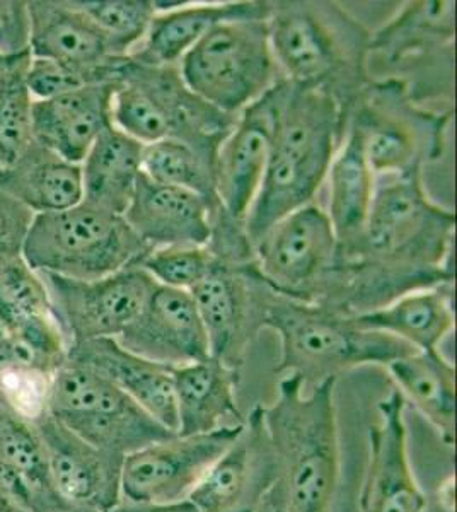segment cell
<instances>
[{"label":"cell","instance_id":"obj_1","mask_svg":"<svg viewBox=\"0 0 457 512\" xmlns=\"http://www.w3.org/2000/svg\"><path fill=\"white\" fill-rule=\"evenodd\" d=\"M456 214L429 197L422 173L376 176L359 255L340 262L335 306L359 316L411 291L454 284Z\"/></svg>","mask_w":457,"mask_h":512},{"label":"cell","instance_id":"obj_2","mask_svg":"<svg viewBox=\"0 0 457 512\" xmlns=\"http://www.w3.org/2000/svg\"><path fill=\"white\" fill-rule=\"evenodd\" d=\"M336 379L311 386L284 374L272 405H256L278 480L268 501L284 512H331L340 478Z\"/></svg>","mask_w":457,"mask_h":512},{"label":"cell","instance_id":"obj_3","mask_svg":"<svg viewBox=\"0 0 457 512\" xmlns=\"http://www.w3.org/2000/svg\"><path fill=\"white\" fill-rule=\"evenodd\" d=\"M267 26L280 76L328 94L350 115L371 82V31L345 7L323 0L270 2Z\"/></svg>","mask_w":457,"mask_h":512},{"label":"cell","instance_id":"obj_4","mask_svg":"<svg viewBox=\"0 0 457 512\" xmlns=\"http://www.w3.org/2000/svg\"><path fill=\"white\" fill-rule=\"evenodd\" d=\"M347 125L348 113L335 99L290 84L260 192L244 221L251 245L290 212L314 204Z\"/></svg>","mask_w":457,"mask_h":512},{"label":"cell","instance_id":"obj_5","mask_svg":"<svg viewBox=\"0 0 457 512\" xmlns=\"http://www.w3.org/2000/svg\"><path fill=\"white\" fill-rule=\"evenodd\" d=\"M111 122L123 134L149 146L166 139L219 151L238 117L198 98L178 65H151L128 55L116 72Z\"/></svg>","mask_w":457,"mask_h":512},{"label":"cell","instance_id":"obj_6","mask_svg":"<svg viewBox=\"0 0 457 512\" xmlns=\"http://www.w3.org/2000/svg\"><path fill=\"white\" fill-rule=\"evenodd\" d=\"M267 328L280 337L278 374H299L307 386L336 379L355 367L384 366L415 352L388 333L362 330L350 316L280 296L268 311Z\"/></svg>","mask_w":457,"mask_h":512},{"label":"cell","instance_id":"obj_7","mask_svg":"<svg viewBox=\"0 0 457 512\" xmlns=\"http://www.w3.org/2000/svg\"><path fill=\"white\" fill-rule=\"evenodd\" d=\"M149 251L123 216L82 200L70 209L36 214L23 258L38 274L96 280L137 265Z\"/></svg>","mask_w":457,"mask_h":512},{"label":"cell","instance_id":"obj_8","mask_svg":"<svg viewBox=\"0 0 457 512\" xmlns=\"http://www.w3.org/2000/svg\"><path fill=\"white\" fill-rule=\"evenodd\" d=\"M452 111H432L396 77L371 79L348 115L376 176L423 173L446 151Z\"/></svg>","mask_w":457,"mask_h":512},{"label":"cell","instance_id":"obj_9","mask_svg":"<svg viewBox=\"0 0 457 512\" xmlns=\"http://www.w3.org/2000/svg\"><path fill=\"white\" fill-rule=\"evenodd\" d=\"M186 86L217 110L239 117L280 79L267 19H234L210 31L181 60Z\"/></svg>","mask_w":457,"mask_h":512},{"label":"cell","instance_id":"obj_10","mask_svg":"<svg viewBox=\"0 0 457 512\" xmlns=\"http://www.w3.org/2000/svg\"><path fill=\"white\" fill-rule=\"evenodd\" d=\"M48 414L94 448L123 458L176 434L110 379L69 359L53 374Z\"/></svg>","mask_w":457,"mask_h":512},{"label":"cell","instance_id":"obj_11","mask_svg":"<svg viewBox=\"0 0 457 512\" xmlns=\"http://www.w3.org/2000/svg\"><path fill=\"white\" fill-rule=\"evenodd\" d=\"M454 9L452 0L406 2L371 33V55L396 70L389 77L405 82L420 105L434 94H452Z\"/></svg>","mask_w":457,"mask_h":512},{"label":"cell","instance_id":"obj_12","mask_svg":"<svg viewBox=\"0 0 457 512\" xmlns=\"http://www.w3.org/2000/svg\"><path fill=\"white\" fill-rule=\"evenodd\" d=\"M263 280L280 296L318 304L338 263V243L323 207L309 204L273 224L253 246Z\"/></svg>","mask_w":457,"mask_h":512},{"label":"cell","instance_id":"obj_13","mask_svg":"<svg viewBox=\"0 0 457 512\" xmlns=\"http://www.w3.org/2000/svg\"><path fill=\"white\" fill-rule=\"evenodd\" d=\"M209 338L210 357L241 371L249 347L267 328L277 292L253 262H215L209 275L190 291Z\"/></svg>","mask_w":457,"mask_h":512},{"label":"cell","instance_id":"obj_14","mask_svg":"<svg viewBox=\"0 0 457 512\" xmlns=\"http://www.w3.org/2000/svg\"><path fill=\"white\" fill-rule=\"evenodd\" d=\"M40 275L47 286L53 316L69 347L98 338L120 337L157 286L139 263L96 280Z\"/></svg>","mask_w":457,"mask_h":512},{"label":"cell","instance_id":"obj_15","mask_svg":"<svg viewBox=\"0 0 457 512\" xmlns=\"http://www.w3.org/2000/svg\"><path fill=\"white\" fill-rule=\"evenodd\" d=\"M226 425L209 434H173L123 458L122 502L174 504L188 501L193 489L243 431Z\"/></svg>","mask_w":457,"mask_h":512},{"label":"cell","instance_id":"obj_16","mask_svg":"<svg viewBox=\"0 0 457 512\" xmlns=\"http://www.w3.org/2000/svg\"><path fill=\"white\" fill-rule=\"evenodd\" d=\"M289 88V81L280 79L267 94L241 111L231 134L220 146L215 166L217 200L220 210L232 221L244 224L260 192Z\"/></svg>","mask_w":457,"mask_h":512},{"label":"cell","instance_id":"obj_17","mask_svg":"<svg viewBox=\"0 0 457 512\" xmlns=\"http://www.w3.org/2000/svg\"><path fill=\"white\" fill-rule=\"evenodd\" d=\"M277 480L272 444L255 407L238 439L205 473L188 501L200 512H258Z\"/></svg>","mask_w":457,"mask_h":512},{"label":"cell","instance_id":"obj_18","mask_svg":"<svg viewBox=\"0 0 457 512\" xmlns=\"http://www.w3.org/2000/svg\"><path fill=\"white\" fill-rule=\"evenodd\" d=\"M379 422L369 431V461L359 512H425L429 502L413 475L408 454L406 400L394 388L377 403Z\"/></svg>","mask_w":457,"mask_h":512},{"label":"cell","instance_id":"obj_19","mask_svg":"<svg viewBox=\"0 0 457 512\" xmlns=\"http://www.w3.org/2000/svg\"><path fill=\"white\" fill-rule=\"evenodd\" d=\"M60 495L84 511L110 512L122 504L123 456L106 453L45 414L35 422Z\"/></svg>","mask_w":457,"mask_h":512},{"label":"cell","instance_id":"obj_20","mask_svg":"<svg viewBox=\"0 0 457 512\" xmlns=\"http://www.w3.org/2000/svg\"><path fill=\"white\" fill-rule=\"evenodd\" d=\"M29 52L33 59L50 60L87 72L98 82H115L125 57H116L106 36L76 2H26Z\"/></svg>","mask_w":457,"mask_h":512},{"label":"cell","instance_id":"obj_21","mask_svg":"<svg viewBox=\"0 0 457 512\" xmlns=\"http://www.w3.org/2000/svg\"><path fill=\"white\" fill-rule=\"evenodd\" d=\"M115 340L130 352L173 369L210 357L209 338L190 292L159 284L134 323Z\"/></svg>","mask_w":457,"mask_h":512},{"label":"cell","instance_id":"obj_22","mask_svg":"<svg viewBox=\"0 0 457 512\" xmlns=\"http://www.w3.org/2000/svg\"><path fill=\"white\" fill-rule=\"evenodd\" d=\"M219 210L197 193L161 185L140 175L123 219L149 250L209 246L214 216Z\"/></svg>","mask_w":457,"mask_h":512},{"label":"cell","instance_id":"obj_23","mask_svg":"<svg viewBox=\"0 0 457 512\" xmlns=\"http://www.w3.org/2000/svg\"><path fill=\"white\" fill-rule=\"evenodd\" d=\"M115 89L116 82H103L55 98L35 99L33 140L70 163L81 164L99 135L113 125Z\"/></svg>","mask_w":457,"mask_h":512},{"label":"cell","instance_id":"obj_24","mask_svg":"<svg viewBox=\"0 0 457 512\" xmlns=\"http://www.w3.org/2000/svg\"><path fill=\"white\" fill-rule=\"evenodd\" d=\"M144 41L134 53V59L151 65H180L186 53L209 35L219 24L234 19H268L270 2H190L169 4L156 2Z\"/></svg>","mask_w":457,"mask_h":512},{"label":"cell","instance_id":"obj_25","mask_svg":"<svg viewBox=\"0 0 457 512\" xmlns=\"http://www.w3.org/2000/svg\"><path fill=\"white\" fill-rule=\"evenodd\" d=\"M67 359L110 379L137 405L169 431H178L173 367L162 366L130 352L115 338H98L70 345Z\"/></svg>","mask_w":457,"mask_h":512},{"label":"cell","instance_id":"obj_26","mask_svg":"<svg viewBox=\"0 0 457 512\" xmlns=\"http://www.w3.org/2000/svg\"><path fill=\"white\" fill-rule=\"evenodd\" d=\"M239 373L214 357L174 367L173 390L180 436L209 434L243 424L238 408Z\"/></svg>","mask_w":457,"mask_h":512},{"label":"cell","instance_id":"obj_27","mask_svg":"<svg viewBox=\"0 0 457 512\" xmlns=\"http://www.w3.org/2000/svg\"><path fill=\"white\" fill-rule=\"evenodd\" d=\"M326 180L330 183L326 214L338 243V260L348 262L359 255L376 187V175L367 161L362 140L348 125Z\"/></svg>","mask_w":457,"mask_h":512},{"label":"cell","instance_id":"obj_28","mask_svg":"<svg viewBox=\"0 0 457 512\" xmlns=\"http://www.w3.org/2000/svg\"><path fill=\"white\" fill-rule=\"evenodd\" d=\"M0 192L35 216L76 207L84 198L81 164L70 163L33 140L16 161L0 168Z\"/></svg>","mask_w":457,"mask_h":512},{"label":"cell","instance_id":"obj_29","mask_svg":"<svg viewBox=\"0 0 457 512\" xmlns=\"http://www.w3.org/2000/svg\"><path fill=\"white\" fill-rule=\"evenodd\" d=\"M350 318L362 330L388 333L413 350H439L454 330V284L411 291L376 311Z\"/></svg>","mask_w":457,"mask_h":512},{"label":"cell","instance_id":"obj_30","mask_svg":"<svg viewBox=\"0 0 457 512\" xmlns=\"http://www.w3.org/2000/svg\"><path fill=\"white\" fill-rule=\"evenodd\" d=\"M389 374L406 402L434 425L440 441L456 443V366L439 350H415L391 362Z\"/></svg>","mask_w":457,"mask_h":512},{"label":"cell","instance_id":"obj_31","mask_svg":"<svg viewBox=\"0 0 457 512\" xmlns=\"http://www.w3.org/2000/svg\"><path fill=\"white\" fill-rule=\"evenodd\" d=\"M142 152L140 142L113 125L106 128L81 163L82 200L123 216L142 175Z\"/></svg>","mask_w":457,"mask_h":512},{"label":"cell","instance_id":"obj_32","mask_svg":"<svg viewBox=\"0 0 457 512\" xmlns=\"http://www.w3.org/2000/svg\"><path fill=\"white\" fill-rule=\"evenodd\" d=\"M0 461L23 478L31 492V512H93L72 506L60 495L48 468L35 424L0 400Z\"/></svg>","mask_w":457,"mask_h":512},{"label":"cell","instance_id":"obj_33","mask_svg":"<svg viewBox=\"0 0 457 512\" xmlns=\"http://www.w3.org/2000/svg\"><path fill=\"white\" fill-rule=\"evenodd\" d=\"M217 154L219 151L191 146L183 140H159L144 146L142 175L161 185L197 193L220 209L215 178Z\"/></svg>","mask_w":457,"mask_h":512},{"label":"cell","instance_id":"obj_34","mask_svg":"<svg viewBox=\"0 0 457 512\" xmlns=\"http://www.w3.org/2000/svg\"><path fill=\"white\" fill-rule=\"evenodd\" d=\"M29 48L6 53L0 67V164L2 168L23 154L33 142V94L28 72Z\"/></svg>","mask_w":457,"mask_h":512},{"label":"cell","instance_id":"obj_35","mask_svg":"<svg viewBox=\"0 0 457 512\" xmlns=\"http://www.w3.org/2000/svg\"><path fill=\"white\" fill-rule=\"evenodd\" d=\"M106 36L116 57H128L140 47L152 18L156 2L151 0H74Z\"/></svg>","mask_w":457,"mask_h":512},{"label":"cell","instance_id":"obj_36","mask_svg":"<svg viewBox=\"0 0 457 512\" xmlns=\"http://www.w3.org/2000/svg\"><path fill=\"white\" fill-rule=\"evenodd\" d=\"M50 315L53 311L47 286L24 258L0 272V325L7 333L33 318Z\"/></svg>","mask_w":457,"mask_h":512},{"label":"cell","instance_id":"obj_37","mask_svg":"<svg viewBox=\"0 0 457 512\" xmlns=\"http://www.w3.org/2000/svg\"><path fill=\"white\" fill-rule=\"evenodd\" d=\"M215 262L209 246H168L149 251L139 265L159 286L190 292L209 275Z\"/></svg>","mask_w":457,"mask_h":512},{"label":"cell","instance_id":"obj_38","mask_svg":"<svg viewBox=\"0 0 457 512\" xmlns=\"http://www.w3.org/2000/svg\"><path fill=\"white\" fill-rule=\"evenodd\" d=\"M52 378L29 367H6L0 371V400L35 424L48 414Z\"/></svg>","mask_w":457,"mask_h":512},{"label":"cell","instance_id":"obj_39","mask_svg":"<svg viewBox=\"0 0 457 512\" xmlns=\"http://www.w3.org/2000/svg\"><path fill=\"white\" fill-rule=\"evenodd\" d=\"M35 214L0 192V272L23 260L24 243Z\"/></svg>","mask_w":457,"mask_h":512},{"label":"cell","instance_id":"obj_40","mask_svg":"<svg viewBox=\"0 0 457 512\" xmlns=\"http://www.w3.org/2000/svg\"><path fill=\"white\" fill-rule=\"evenodd\" d=\"M28 84L31 94L36 99L55 98L58 94L69 93L74 89L103 84L91 74L72 69L67 65L50 62V60L33 59L29 65Z\"/></svg>","mask_w":457,"mask_h":512},{"label":"cell","instance_id":"obj_41","mask_svg":"<svg viewBox=\"0 0 457 512\" xmlns=\"http://www.w3.org/2000/svg\"><path fill=\"white\" fill-rule=\"evenodd\" d=\"M29 23L26 2H12L0 21V52L14 53L29 48Z\"/></svg>","mask_w":457,"mask_h":512},{"label":"cell","instance_id":"obj_42","mask_svg":"<svg viewBox=\"0 0 457 512\" xmlns=\"http://www.w3.org/2000/svg\"><path fill=\"white\" fill-rule=\"evenodd\" d=\"M0 492L11 497L12 501L18 502L26 511L31 512V492L23 478L12 470L11 466L0 461Z\"/></svg>","mask_w":457,"mask_h":512},{"label":"cell","instance_id":"obj_43","mask_svg":"<svg viewBox=\"0 0 457 512\" xmlns=\"http://www.w3.org/2000/svg\"><path fill=\"white\" fill-rule=\"evenodd\" d=\"M110 512H200L190 501L174 502V504H130L122 502Z\"/></svg>","mask_w":457,"mask_h":512},{"label":"cell","instance_id":"obj_44","mask_svg":"<svg viewBox=\"0 0 457 512\" xmlns=\"http://www.w3.org/2000/svg\"><path fill=\"white\" fill-rule=\"evenodd\" d=\"M0 512H28L18 502L12 501L11 497L0 492Z\"/></svg>","mask_w":457,"mask_h":512},{"label":"cell","instance_id":"obj_45","mask_svg":"<svg viewBox=\"0 0 457 512\" xmlns=\"http://www.w3.org/2000/svg\"><path fill=\"white\" fill-rule=\"evenodd\" d=\"M7 340H9V333L6 332V328L0 325V361H2V355L7 347Z\"/></svg>","mask_w":457,"mask_h":512},{"label":"cell","instance_id":"obj_46","mask_svg":"<svg viewBox=\"0 0 457 512\" xmlns=\"http://www.w3.org/2000/svg\"><path fill=\"white\" fill-rule=\"evenodd\" d=\"M4 60H6V53L0 52V67L4 64Z\"/></svg>","mask_w":457,"mask_h":512},{"label":"cell","instance_id":"obj_47","mask_svg":"<svg viewBox=\"0 0 457 512\" xmlns=\"http://www.w3.org/2000/svg\"><path fill=\"white\" fill-rule=\"evenodd\" d=\"M273 512H284L282 509H277V507H273Z\"/></svg>","mask_w":457,"mask_h":512},{"label":"cell","instance_id":"obj_48","mask_svg":"<svg viewBox=\"0 0 457 512\" xmlns=\"http://www.w3.org/2000/svg\"><path fill=\"white\" fill-rule=\"evenodd\" d=\"M0 168H2V164H0Z\"/></svg>","mask_w":457,"mask_h":512}]
</instances>
